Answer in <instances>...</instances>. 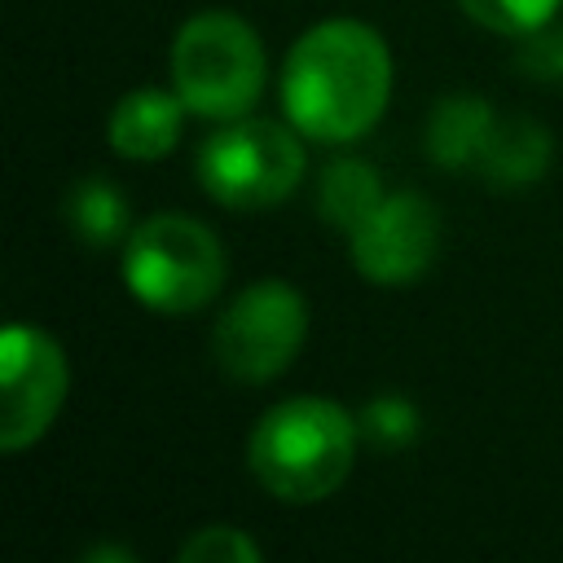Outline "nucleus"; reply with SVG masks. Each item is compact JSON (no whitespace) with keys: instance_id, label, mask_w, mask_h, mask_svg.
Listing matches in <instances>:
<instances>
[{"instance_id":"nucleus-14","label":"nucleus","mask_w":563,"mask_h":563,"mask_svg":"<svg viewBox=\"0 0 563 563\" xmlns=\"http://www.w3.org/2000/svg\"><path fill=\"white\" fill-rule=\"evenodd\" d=\"M559 4L563 0H457V9L471 22H479L484 31L510 35V40H523L550 18H559Z\"/></svg>"},{"instance_id":"nucleus-13","label":"nucleus","mask_w":563,"mask_h":563,"mask_svg":"<svg viewBox=\"0 0 563 563\" xmlns=\"http://www.w3.org/2000/svg\"><path fill=\"white\" fill-rule=\"evenodd\" d=\"M66 220L79 233V242L92 246V251H106V246L128 242V198L106 176H84V180L70 185V194H66Z\"/></svg>"},{"instance_id":"nucleus-17","label":"nucleus","mask_w":563,"mask_h":563,"mask_svg":"<svg viewBox=\"0 0 563 563\" xmlns=\"http://www.w3.org/2000/svg\"><path fill=\"white\" fill-rule=\"evenodd\" d=\"M519 70L545 84H563V18H550L519 40Z\"/></svg>"},{"instance_id":"nucleus-12","label":"nucleus","mask_w":563,"mask_h":563,"mask_svg":"<svg viewBox=\"0 0 563 563\" xmlns=\"http://www.w3.org/2000/svg\"><path fill=\"white\" fill-rule=\"evenodd\" d=\"M383 180L365 158H334L317 176V216L343 233H352L378 202H383Z\"/></svg>"},{"instance_id":"nucleus-10","label":"nucleus","mask_w":563,"mask_h":563,"mask_svg":"<svg viewBox=\"0 0 563 563\" xmlns=\"http://www.w3.org/2000/svg\"><path fill=\"white\" fill-rule=\"evenodd\" d=\"M497 119L501 114L484 97H475V92L440 97L431 106L427 132H422L431 163H440L449 172H475L484 150H488V141H493V132H497Z\"/></svg>"},{"instance_id":"nucleus-16","label":"nucleus","mask_w":563,"mask_h":563,"mask_svg":"<svg viewBox=\"0 0 563 563\" xmlns=\"http://www.w3.org/2000/svg\"><path fill=\"white\" fill-rule=\"evenodd\" d=\"M361 431L378 444V449H400L418 435V413L405 396H374L365 409H361Z\"/></svg>"},{"instance_id":"nucleus-18","label":"nucleus","mask_w":563,"mask_h":563,"mask_svg":"<svg viewBox=\"0 0 563 563\" xmlns=\"http://www.w3.org/2000/svg\"><path fill=\"white\" fill-rule=\"evenodd\" d=\"M97 559H128V563H132V554H128V550H114V545H101V550L88 554V563H97Z\"/></svg>"},{"instance_id":"nucleus-2","label":"nucleus","mask_w":563,"mask_h":563,"mask_svg":"<svg viewBox=\"0 0 563 563\" xmlns=\"http://www.w3.org/2000/svg\"><path fill=\"white\" fill-rule=\"evenodd\" d=\"M356 435L361 422H352L343 405L325 396H290L260 413L246 440V466L277 501L312 506L339 493L352 475Z\"/></svg>"},{"instance_id":"nucleus-9","label":"nucleus","mask_w":563,"mask_h":563,"mask_svg":"<svg viewBox=\"0 0 563 563\" xmlns=\"http://www.w3.org/2000/svg\"><path fill=\"white\" fill-rule=\"evenodd\" d=\"M180 123H185L180 92L132 88V92H123L114 101L110 123H106V141L128 163H154V158H163V154L176 150Z\"/></svg>"},{"instance_id":"nucleus-11","label":"nucleus","mask_w":563,"mask_h":563,"mask_svg":"<svg viewBox=\"0 0 563 563\" xmlns=\"http://www.w3.org/2000/svg\"><path fill=\"white\" fill-rule=\"evenodd\" d=\"M550 132L537 123V119H523V114H501L497 119V132L475 167L479 180L497 185V189H519V185H532L545 176L550 167Z\"/></svg>"},{"instance_id":"nucleus-7","label":"nucleus","mask_w":563,"mask_h":563,"mask_svg":"<svg viewBox=\"0 0 563 563\" xmlns=\"http://www.w3.org/2000/svg\"><path fill=\"white\" fill-rule=\"evenodd\" d=\"M70 391V365L40 325H9L0 334V449L22 453L48 435Z\"/></svg>"},{"instance_id":"nucleus-4","label":"nucleus","mask_w":563,"mask_h":563,"mask_svg":"<svg viewBox=\"0 0 563 563\" xmlns=\"http://www.w3.org/2000/svg\"><path fill=\"white\" fill-rule=\"evenodd\" d=\"M172 88L198 119H242L264 92L268 57L238 13H194L172 40Z\"/></svg>"},{"instance_id":"nucleus-15","label":"nucleus","mask_w":563,"mask_h":563,"mask_svg":"<svg viewBox=\"0 0 563 563\" xmlns=\"http://www.w3.org/2000/svg\"><path fill=\"white\" fill-rule=\"evenodd\" d=\"M264 550L260 541H251L242 528L233 523H211L198 528L185 545H180V563H260Z\"/></svg>"},{"instance_id":"nucleus-6","label":"nucleus","mask_w":563,"mask_h":563,"mask_svg":"<svg viewBox=\"0 0 563 563\" xmlns=\"http://www.w3.org/2000/svg\"><path fill=\"white\" fill-rule=\"evenodd\" d=\"M308 339V303L282 277H260L233 295L211 325V356L233 383L282 378Z\"/></svg>"},{"instance_id":"nucleus-3","label":"nucleus","mask_w":563,"mask_h":563,"mask_svg":"<svg viewBox=\"0 0 563 563\" xmlns=\"http://www.w3.org/2000/svg\"><path fill=\"white\" fill-rule=\"evenodd\" d=\"M229 260L220 238L180 211L141 220L123 242V286L158 317H189L207 308L224 286Z\"/></svg>"},{"instance_id":"nucleus-8","label":"nucleus","mask_w":563,"mask_h":563,"mask_svg":"<svg viewBox=\"0 0 563 563\" xmlns=\"http://www.w3.org/2000/svg\"><path fill=\"white\" fill-rule=\"evenodd\" d=\"M352 268L374 286H409L440 255V211L413 189L383 194V202L347 233Z\"/></svg>"},{"instance_id":"nucleus-5","label":"nucleus","mask_w":563,"mask_h":563,"mask_svg":"<svg viewBox=\"0 0 563 563\" xmlns=\"http://www.w3.org/2000/svg\"><path fill=\"white\" fill-rule=\"evenodd\" d=\"M299 128H282L273 119H229L198 145V185L211 202L229 211H264L290 198L308 172Z\"/></svg>"},{"instance_id":"nucleus-1","label":"nucleus","mask_w":563,"mask_h":563,"mask_svg":"<svg viewBox=\"0 0 563 563\" xmlns=\"http://www.w3.org/2000/svg\"><path fill=\"white\" fill-rule=\"evenodd\" d=\"M387 101L391 48L369 22L325 18L290 44L282 66V110L308 141H356L383 119Z\"/></svg>"}]
</instances>
